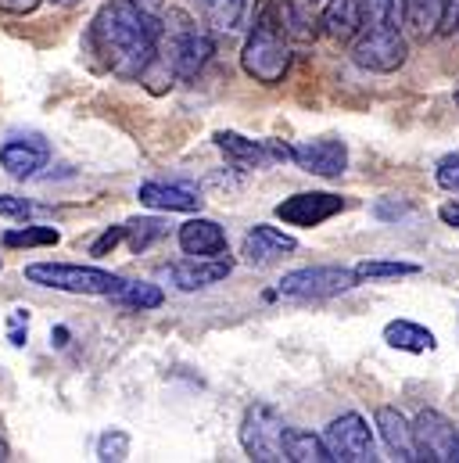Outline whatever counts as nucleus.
Here are the masks:
<instances>
[{
  "label": "nucleus",
  "mask_w": 459,
  "mask_h": 463,
  "mask_svg": "<svg viewBox=\"0 0 459 463\" xmlns=\"http://www.w3.org/2000/svg\"><path fill=\"white\" fill-rule=\"evenodd\" d=\"M438 33H459V0H445V11H442V25Z\"/></svg>",
  "instance_id": "nucleus-34"
},
{
  "label": "nucleus",
  "mask_w": 459,
  "mask_h": 463,
  "mask_svg": "<svg viewBox=\"0 0 459 463\" xmlns=\"http://www.w3.org/2000/svg\"><path fill=\"white\" fill-rule=\"evenodd\" d=\"M377 428L388 442V449L398 457V460H417V446H413V424L395 410V406H380L377 410Z\"/></svg>",
  "instance_id": "nucleus-17"
},
{
  "label": "nucleus",
  "mask_w": 459,
  "mask_h": 463,
  "mask_svg": "<svg viewBox=\"0 0 459 463\" xmlns=\"http://www.w3.org/2000/svg\"><path fill=\"white\" fill-rule=\"evenodd\" d=\"M380 223H398V220H406V216H413V205L409 202H402V198H380V202H373V209H370Z\"/></svg>",
  "instance_id": "nucleus-29"
},
{
  "label": "nucleus",
  "mask_w": 459,
  "mask_h": 463,
  "mask_svg": "<svg viewBox=\"0 0 459 463\" xmlns=\"http://www.w3.org/2000/svg\"><path fill=\"white\" fill-rule=\"evenodd\" d=\"M384 342L391 348H398V352H413V355L438 348L435 331H427V327L417 324V320H391V324L384 327Z\"/></svg>",
  "instance_id": "nucleus-19"
},
{
  "label": "nucleus",
  "mask_w": 459,
  "mask_h": 463,
  "mask_svg": "<svg viewBox=\"0 0 459 463\" xmlns=\"http://www.w3.org/2000/svg\"><path fill=\"white\" fill-rule=\"evenodd\" d=\"M133 7H140V11H147V14H158L162 18V11H165V0H129Z\"/></svg>",
  "instance_id": "nucleus-37"
},
{
  "label": "nucleus",
  "mask_w": 459,
  "mask_h": 463,
  "mask_svg": "<svg viewBox=\"0 0 459 463\" xmlns=\"http://www.w3.org/2000/svg\"><path fill=\"white\" fill-rule=\"evenodd\" d=\"M323 446H327V457L334 463L377 460L373 435H370V428H366V420L359 413H342L338 420H331V428L323 431Z\"/></svg>",
  "instance_id": "nucleus-8"
},
{
  "label": "nucleus",
  "mask_w": 459,
  "mask_h": 463,
  "mask_svg": "<svg viewBox=\"0 0 459 463\" xmlns=\"http://www.w3.org/2000/svg\"><path fill=\"white\" fill-rule=\"evenodd\" d=\"M25 338H29V309H11V317H7V342L14 348H22Z\"/></svg>",
  "instance_id": "nucleus-32"
},
{
  "label": "nucleus",
  "mask_w": 459,
  "mask_h": 463,
  "mask_svg": "<svg viewBox=\"0 0 459 463\" xmlns=\"http://www.w3.org/2000/svg\"><path fill=\"white\" fill-rule=\"evenodd\" d=\"M276 18H280L284 36H291V40H313L316 36V18L298 0H276Z\"/></svg>",
  "instance_id": "nucleus-22"
},
{
  "label": "nucleus",
  "mask_w": 459,
  "mask_h": 463,
  "mask_svg": "<svg viewBox=\"0 0 459 463\" xmlns=\"http://www.w3.org/2000/svg\"><path fill=\"white\" fill-rule=\"evenodd\" d=\"M295 248H298V241H295L291 233L276 231V227H266V223H255L251 231L244 233L240 255H244V262H251V266H269V262L291 255Z\"/></svg>",
  "instance_id": "nucleus-15"
},
{
  "label": "nucleus",
  "mask_w": 459,
  "mask_h": 463,
  "mask_svg": "<svg viewBox=\"0 0 459 463\" xmlns=\"http://www.w3.org/2000/svg\"><path fill=\"white\" fill-rule=\"evenodd\" d=\"M344 209L342 194H331V191H302V194H291L276 205V220H284L287 227H320L327 220H334Z\"/></svg>",
  "instance_id": "nucleus-9"
},
{
  "label": "nucleus",
  "mask_w": 459,
  "mask_h": 463,
  "mask_svg": "<svg viewBox=\"0 0 459 463\" xmlns=\"http://www.w3.org/2000/svg\"><path fill=\"white\" fill-rule=\"evenodd\" d=\"M51 4H58V7H76L80 0H51Z\"/></svg>",
  "instance_id": "nucleus-40"
},
{
  "label": "nucleus",
  "mask_w": 459,
  "mask_h": 463,
  "mask_svg": "<svg viewBox=\"0 0 459 463\" xmlns=\"http://www.w3.org/2000/svg\"><path fill=\"white\" fill-rule=\"evenodd\" d=\"M7 457H11V449H7V442H4V439H0V463L7 460Z\"/></svg>",
  "instance_id": "nucleus-39"
},
{
  "label": "nucleus",
  "mask_w": 459,
  "mask_h": 463,
  "mask_svg": "<svg viewBox=\"0 0 459 463\" xmlns=\"http://www.w3.org/2000/svg\"><path fill=\"white\" fill-rule=\"evenodd\" d=\"M323 33L338 43H351L359 25H362V4L359 0H331L323 7V18H320Z\"/></svg>",
  "instance_id": "nucleus-18"
},
{
  "label": "nucleus",
  "mask_w": 459,
  "mask_h": 463,
  "mask_svg": "<svg viewBox=\"0 0 459 463\" xmlns=\"http://www.w3.org/2000/svg\"><path fill=\"white\" fill-rule=\"evenodd\" d=\"M284 417L266 406V402H255L244 410V420H240V446L248 453V460L255 463H280L284 460Z\"/></svg>",
  "instance_id": "nucleus-6"
},
{
  "label": "nucleus",
  "mask_w": 459,
  "mask_h": 463,
  "mask_svg": "<svg viewBox=\"0 0 459 463\" xmlns=\"http://www.w3.org/2000/svg\"><path fill=\"white\" fill-rule=\"evenodd\" d=\"M212 51L216 43L205 29H198V22H191L183 11H169V25H162L155 54L173 69L176 80H194L209 65Z\"/></svg>",
  "instance_id": "nucleus-3"
},
{
  "label": "nucleus",
  "mask_w": 459,
  "mask_h": 463,
  "mask_svg": "<svg viewBox=\"0 0 459 463\" xmlns=\"http://www.w3.org/2000/svg\"><path fill=\"white\" fill-rule=\"evenodd\" d=\"M51 162V147L43 137L29 133V137H11L0 144V169L14 180H29L36 176L43 165Z\"/></svg>",
  "instance_id": "nucleus-11"
},
{
  "label": "nucleus",
  "mask_w": 459,
  "mask_h": 463,
  "mask_svg": "<svg viewBox=\"0 0 459 463\" xmlns=\"http://www.w3.org/2000/svg\"><path fill=\"white\" fill-rule=\"evenodd\" d=\"M118 306H126V309H140V313H147V309H158L162 302H165V295H162V288L158 284H147V280H122V288L112 295Z\"/></svg>",
  "instance_id": "nucleus-23"
},
{
  "label": "nucleus",
  "mask_w": 459,
  "mask_h": 463,
  "mask_svg": "<svg viewBox=\"0 0 459 463\" xmlns=\"http://www.w3.org/2000/svg\"><path fill=\"white\" fill-rule=\"evenodd\" d=\"M305 4H316V0H305Z\"/></svg>",
  "instance_id": "nucleus-42"
},
{
  "label": "nucleus",
  "mask_w": 459,
  "mask_h": 463,
  "mask_svg": "<svg viewBox=\"0 0 459 463\" xmlns=\"http://www.w3.org/2000/svg\"><path fill=\"white\" fill-rule=\"evenodd\" d=\"M413 446H417V460L456 463L459 460L456 424L445 413H438V410H424L413 420Z\"/></svg>",
  "instance_id": "nucleus-7"
},
{
  "label": "nucleus",
  "mask_w": 459,
  "mask_h": 463,
  "mask_svg": "<svg viewBox=\"0 0 459 463\" xmlns=\"http://www.w3.org/2000/svg\"><path fill=\"white\" fill-rule=\"evenodd\" d=\"M355 284H359L355 269H348V266H305V269L284 273L276 291L291 302H323V298L351 291Z\"/></svg>",
  "instance_id": "nucleus-5"
},
{
  "label": "nucleus",
  "mask_w": 459,
  "mask_h": 463,
  "mask_svg": "<svg viewBox=\"0 0 459 463\" xmlns=\"http://www.w3.org/2000/svg\"><path fill=\"white\" fill-rule=\"evenodd\" d=\"M40 7V0H0V11L7 14H33Z\"/></svg>",
  "instance_id": "nucleus-35"
},
{
  "label": "nucleus",
  "mask_w": 459,
  "mask_h": 463,
  "mask_svg": "<svg viewBox=\"0 0 459 463\" xmlns=\"http://www.w3.org/2000/svg\"><path fill=\"white\" fill-rule=\"evenodd\" d=\"M136 198H140V205L158 209V213H198L205 202L194 184H162V180L140 184Z\"/></svg>",
  "instance_id": "nucleus-14"
},
{
  "label": "nucleus",
  "mask_w": 459,
  "mask_h": 463,
  "mask_svg": "<svg viewBox=\"0 0 459 463\" xmlns=\"http://www.w3.org/2000/svg\"><path fill=\"white\" fill-rule=\"evenodd\" d=\"M33 213H40V205H33L29 198H14V194H0V216H7V220H29Z\"/></svg>",
  "instance_id": "nucleus-31"
},
{
  "label": "nucleus",
  "mask_w": 459,
  "mask_h": 463,
  "mask_svg": "<svg viewBox=\"0 0 459 463\" xmlns=\"http://www.w3.org/2000/svg\"><path fill=\"white\" fill-rule=\"evenodd\" d=\"M58 241H61V233L54 231V227H22V231L4 233L7 248H51Z\"/></svg>",
  "instance_id": "nucleus-27"
},
{
  "label": "nucleus",
  "mask_w": 459,
  "mask_h": 463,
  "mask_svg": "<svg viewBox=\"0 0 459 463\" xmlns=\"http://www.w3.org/2000/svg\"><path fill=\"white\" fill-rule=\"evenodd\" d=\"M25 280L36 288L65 291V295H105L112 298L122 288V277L101 266H76V262H33L25 266Z\"/></svg>",
  "instance_id": "nucleus-4"
},
{
  "label": "nucleus",
  "mask_w": 459,
  "mask_h": 463,
  "mask_svg": "<svg viewBox=\"0 0 459 463\" xmlns=\"http://www.w3.org/2000/svg\"><path fill=\"white\" fill-rule=\"evenodd\" d=\"M118 241H122V227H108V231H105L98 241H94V244H90V255H108Z\"/></svg>",
  "instance_id": "nucleus-33"
},
{
  "label": "nucleus",
  "mask_w": 459,
  "mask_h": 463,
  "mask_svg": "<svg viewBox=\"0 0 459 463\" xmlns=\"http://www.w3.org/2000/svg\"><path fill=\"white\" fill-rule=\"evenodd\" d=\"M216 147L227 155L233 165L244 169H266L273 162H291V147L280 140H248L233 129H220L216 133Z\"/></svg>",
  "instance_id": "nucleus-10"
},
{
  "label": "nucleus",
  "mask_w": 459,
  "mask_h": 463,
  "mask_svg": "<svg viewBox=\"0 0 459 463\" xmlns=\"http://www.w3.org/2000/svg\"><path fill=\"white\" fill-rule=\"evenodd\" d=\"M183 255H223L227 251V231L216 223V220H187L180 233H176Z\"/></svg>",
  "instance_id": "nucleus-16"
},
{
  "label": "nucleus",
  "mask_w": 459,
  "mask_h": 463,
  "mask_svg": "<svg viewBox=\"0 0 459 463\" xmlns=\"http://www.w3.org/2000/svg\"><path fill=\"white\" fill-rule=\"evenodd\" d=\"M129 457V435L122 428H112L98 442V460H126Z\"/></svg>",
  "instance_id": "nucleus-28"
},
{
  "label": "nucleus",
  "mask_w": 459,
  "mask_h": 463,
  "mask_svg": "<svg viewBox=\"0 0 459 463\" xmlns=\"http://www.w3.org/2000/svg\"><path fill=\"white\" fill-rule=\"evenodd\" d=\"M291 162H298L305 173L313 176H342L348 169V144L334 140V137H323V140H302L298 147H291Z\"/></svg>",
  "instance_id": "nucleus-13"
},
{
  "label": "nucleus",
  "mask_w": 459,
  "mask_h": 463,
  "mask_svg": "<svg viewBox=\"0 0 459 463\" xmlns=\"http://www.w3.org/2000/svg\"><path fill=\"white\" fill-rule=\"evenodd\" d=\"M240 69L262 83V87H276L284 83L287 69H291V43L280 29L276 18V0H258L255 7V22L248 33V43L240 51Z\"/></svg>",
  "instance_id": "nucleus-2"
},
{
  "label": "nucleus",
  "mask_w": 459,
  "mask_h": 463,
  "mask_svg": "<svg viewBox=\"0 0 459 463\" xmlns=\"http://www.w3.org/2000/svg\"><path fill=\"white\" fill-rule=\"evenodd\" d=\"M230 273H233V259H223V255H187V259H180V262L169 266V280L180 291L212 288V284L227 280Z\"/></svg>",
  "instance_id": "nucleus-12"
},
{
  "label": "nucleus",
  "mask_w": 459,
  "mask_h": 463,
  "mask_svg": "<svg viewBox=\"0 0 459 463\" xmlns=\"http://www.w3.org/2000/svg\"><path fill=\"white\" fill-rule=\"evenodd\" d=\"M442 11H445V0H402V25L413 36L427 40V36L438 33Z\"/></svg>",
  "instance_id": "nucleus-20"
},
{
  "label": "nucleus",
  "mask_w": 459,
  "mask_h": 463,
  "mask_svg": "<svg viewBox=\"0 0 459 463\" xmlns=\"http://www.w3.org/2000/svg\"><path fill=\"white\" fill-rule=\"evenodd\" d=\"M162 36V18L133 7L129 0H108L87 29V51L118 80H140L155 58Z\"/></svg>",
  "instance_id": "nucleus-1"
},
{
  "label": "nucleus",
  "mask_w": 459,
  "mask_h": 463,
  "mask_svg": "<svg viewBox=\"0 0 459 463\" xmlns=\"http://www.w3.org/2000/svg\"><path fill=\"white\" fill-rule=\"evenodd\" d=\"M456 105H459V87H456Z\"/></svg>",
  "instance_id": "nucleus-41"
},
{
  "label": "nucleus",
  "mask_w": 459,
  "mask_h": 463,
  "mask_svg": "<svg viewBox=\"0 0 459 463\" xmlns=\"http://www.w3.org/2000/svg\"><path fill=\"white\" fill-rule=\"evenodd\" d=\"M435 180H438V187H442V191H449V194H459V151H456V155H445V158H438Z\"/></svg>",
  "instance_id": "nucleus-30"
},
{
  "label": "nucleus",
  "mask_w": 459,
  "mask_h": 463,
  "mask_svg": "<svg viewBox=\"0 0 459 463\" xmlns=\"http://www.w3.org/2000/svg\"><path fill=\"white\" fill-rule=\"evenodd\" d=\"M284 460L291 463H327V446L313 431H284Z\"/></svg>",
  "instance_id": "nucleus-21"
},
{
  "label": "nucleus",
  "mask_w": 459,
  "mask_h": 463,
  "mask_svg": "<svg viewBox=\"0 0 459 463\" xmlns=\"http://www.w3.org/2000/svg\"><path fill=\"white\" fill-rule=\"evenodd\" d=\"M438 216H442V223H449V227L459 231V202H445V205L438 209Z\"/></svg>",
  "instance_id": "nucleus-36"
},
{
  "label": "nucleus",
  "mask_w": 459,
  "mask_h": 463,
  "mask_svg": "<svg viewBox=\"0 0 459 463\" xmlns=\"http://www.w3.org/2000/svg\"><path fill=\"white\" fill-rule=\"evenodd\" d=\"M165 233H169V227H165L162 220H155V216H140V220L122 223V241H129V248H133V251L151 248V244H155V241H162Z\"/></svg>",
  "instance_id": "nucleus-26"
},
{
  "label": "nucleus",
  "mask_w": 459,
  "mask_h": 463,
  "mask_svg": "<svg viewBox=\"0 0 459 463\" xmlns=\"http://www.w3.org/2000/svg\"><path fill=\"white\" fill-rule=\"evenodd\" d=\"M51 338H58V342H54V345H65V338H69V331H65V327H58V331H54V335H51Z\"/></svg>",
  "instance_id": "nucleus-38"
},
{
  "label": "nucleus",
  "mask_w": 459,
  "mask_h": 463,
  "mask_svg": "<svg viewBox=\"0 0 459 463\" xmlns=\"http://www.w3.org/2000/svg\"><path fill=\"white\" fill-rule=\"evenodd\" d=\"M198 11L209 22V29L230 33V29H237V22L244 14V0H198Z\"/></svg>",
  "instance_id": "nucleus-24"
},
{
  "label": "nucleus",
  "mask_w": 459,
  "mask_h": 463,
  "mask_svg": "<svg viewBox=\"0 0 459 463\" xmlns=\"http://www.w3.org/2000/svg\"><path fill=\"white\" fill-rule=\"evenodd\" d=\"M420 273L417 262H398V259H366L355 266V280H391V277H413Z\"/></svg>",
  "instance_id": "nucleus-25"
}]
</instances>
